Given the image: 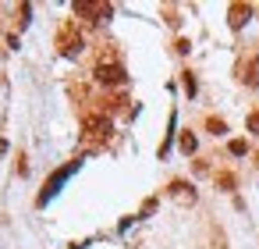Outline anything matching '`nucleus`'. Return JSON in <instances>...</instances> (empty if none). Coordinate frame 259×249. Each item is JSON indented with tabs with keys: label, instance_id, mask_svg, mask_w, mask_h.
Returning <instances> with one entry per match:
<instances>
[{
	"label": "nucleus",
	"instance_id": "1",
	"mask_svg": "<svg viewBox=\"0 0 259 249\" xmlns=\"http://www.w3.org/2000/svg\"><path fill=\"white\" fill-rule=\"evenodd\" d=\"M82 132H85L89 139H107V132H110V121H107L103 114H93V118H85Z\"/></svg>",
	"mask_w": 259,
	"mask_h": 249
},
{
	"label": "nucleus",
	"instance_id": "2",
	"mask_svg": "<svg viewBox=\"0 0 259 249\" xmlns=\"http://www.w3.org/2000/svg\"><path fill=\"white\" fill-rule=\"evenodd\" d=\"M75 15H85L89 22H100V18L110 15V4H89V0H78V4H75Z\"/></svg>",
	"mask_w": 259,
	"mask_h": 249
},
{
	"label": "nucleus",
	"instance_id": "3",
	"mask_svg": "<svg viewBox=\"0 0 259 249\" xmlns=\"http://www.w3.org/2000/svg\"><path fill=\"white\" fill-rule=\"evenodd\" d=\"M248 18H252V8H248V4H231V8H227V25H231L234 32L245 29Z\"/></svg>",
	"mask_w": 259,
	"mask_h": 249
},
{
	"label": "nucleus",
	"instance_id": "4",
	"mask_svg": "<svg viewBox=\"0 0 259 249\" xmlns=\"http://www.w3.org/2000/svg\"><path fill=\"white\" fill-rule=\"evenodd\" d=\"M96 79H100L103 86H121V82H124V68H121V64H100V68H96Z\"/></svg>",
	"mask_w": 259,
	"mask_h": 249
},
{
	"label": "nucleus",
	"instance_id": "5",
	"mask_svg": "<svg viewBox=\"0 0 259 249\" xmlns=\"http://www.w3.org/2000/svg\"><path fill=\"white\" fill-rule=\"evenodd\" d=\"M57 43H61V50H64V54H78V50H82V36H78L71 25H64V29H61V40H57Z\"/></svg>",
	"mask_w": 259,
	"mask_h": 249
},
{
	"label": "nucleus",
	"instance_id": "6",
	"mask_svg": "<svg viewBox=\"0 0 259 249\" xmlns=\"http://www.w3.org/2000/svg\"><path fill=\"white\" fill-rule=\"evenodd\" d=\"M170 196H174L181 206H192V203H195V189H192L188 182H170Z\"/></svg>",
	"mask_w": 259,
	"mask_h": 249
},
{
	"label": "nucleus",
	"instance_id": "7",
	"mask_svg": "<svg viewBox=\"0 0 259 249\" xmlns=\"http://www.w3.org/2000/svg\"><path fill=\"white\" fill-rule=\"evenodd\" d=\"M75 167H78V164H68V167H64V171H57V174H54V178H50V182H47V189H43V196H39V203H47V199H50V196H54V192H57V185H61V182H64V178H68V174H71V171H75Z\"/></svg>",
	"mask_w": 259,
	"mask_h": 249
},
{
	"label": "nucleus",
	"instance_id": "8",
	"mask_svg": "<svg viewBox=\"0 0 259 249\" xmlns=\"http://www.w3.org/2000/svg\"><path fill=\"white\" fill-rule=\"evenodd\" d=\"M248 86H259V57H252L248 61V68H245V75H241Z\"/></svg>",
	"mask_w": 259,
	"mask_h": 249
},
{
	"label": "nucleus",
	"instance_id": "9",
	"mask_svg": "<svg viewBox=\"0 0 259 249\" xmlns=\"http://www.w3.org/2000/svg\"><path fill=\"white\" fill-rule=\"evenodd\" d=\"M227 150H231L234 157H245V153H248V143H245V139H231V143H227Z\"/></svg>",
	"mask_w": 259,
	"mask_h": 249
},
{
	"label": "nucleus",
	"instance_id": "10",
	"mask_svg": "<svg viewBox=\"0 0 259 249\" xmlns=\"http://www.w3.org/2000/svg\"><path fill=\"white\" fill-rule=\"evenodd\" d=\"M181 153H195V135L192 132H181Z\"/></svg>",
	"mask_w": 259,
	"mask_h": 249
},
{
	"label": "nucleus",
	"instance_id": "11",
	"mask_svg": "<svg viewBox=\"0 0 259 249\" xmlns=\"http://www.w3.org/2000/svg\"><path fill=\"white\" fill-rule=\"evenodd\" d=\"M206 128H209L213 135H224V132H227V125H224L220 118H209V121H206Z\"/></svg>",
	"mask_w": 259,
	"mask_h": 249
},
{
	"label": "nucleus",
	"instance_id": "12",
	"mask_svg": "<svg viewBox=\"0 0 259 249\" xmlns=\"http://www.w3.org/2000/svg\"><path fill=\"white\" fill-rule=\"evenodd\" d=\"M185 93L195 96V79H192V72H185Z\"/></svg>",
	"mask_w": 259,
	"mask_h": 249
},
{
	"label": "nucleus",
	"instance_id": "13",
	"mask_svg": "<svg viewBox=\"0 0 259 249\" xmlns=\"http://www.w3.org/2000/svg\"><path fill=\"white\" fill-rule=\"evenodd\" d=\"M217 185H220V189H234V174H220Z\"/></svg>",
	"mask_w": 259,
	"mask_h": 249
},
{
	"label": "nucleus",
	"instance_id": "14",
	"mask_svg": "<svg viewBox=\"0 0 259 249\" xmlns=\"http://www.w3.org/2000/svg\"><path fill=\"white\" fill-rule=\"evenodd\" d=\"M248 132H259V111H255V114H248Z\"/></svg>",
	"mask_w": 259,
	"mask_h": 249
},
{
	"label": "nucleus",
	"instance_id": "15",
	"mask_svg": "<svg viewBox=\"0 0 259 249\" xmlns=\"http://www.w3.org/2000/svg\"><path fill=\"white\" fill-rule=\"evenodd\" d=\"M174 50H178V54H188V50H192V43H188V40H178V47H174Z\"/></svg>",
	"mask_w": 259,
	"mask_h": 249
}]
</instances>
